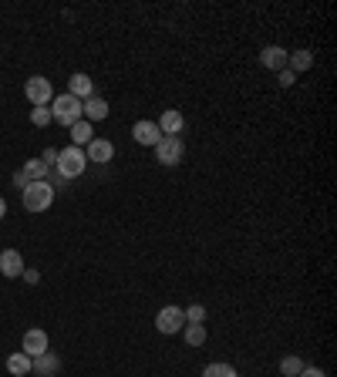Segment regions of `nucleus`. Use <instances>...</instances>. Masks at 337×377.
<instances>
[{
    "label": "nucleus",
    "instance_id": "1",
    "mask_svg": "<svg viewBox=\"0 0 337 377\" xmlns=\"http://www.w3.org/2000/svg\"><path fill=\"white\" fill-rule=\"evenodd\" d=\"M85 114H81V101H78L75 94H55V101H51V121L57 125H64V128H71L75 121H81Z\"/></svg>",
    "mask_w": 337,
    "mask_h": 377
},
{
    "label": "nucleus",
    "instance_id": "2",
    "mask_svg": "<svg viewBox=\"0 0 337 377\" xmlns=\"http://www.w3.org/2000/svg\"><path fill=\"white\" fill-rule=\"evenodd\" d=\"M57 175L64 179V182H71L78 175H85L88 169V158H85V149H75V145H68V149L57 151Z\"/></svg>",
    "mask_w": 337,
    "mask_h": 377
},
{
    "label": "nucleus",
    "instance_id": "3",
    "mask_svg": "<svg viewBox=\"0 0 337 377\" xmlns=\"http://www.w3.org/2000/svg\"><path fill=\"white\" fill-rule=\"evenodd\" d=\"M51 206H55V188H51L48 179L24 186V209H27V212H48Z\"/></svg>",
    "mask_w": 337,
    "mask_h": 377
},
{
    "label": "nucleus",
    "instance_id": "4",
    "mask_svg": "<svg viewBox=\"0 0 337 377\" xmlns=\"http://www.w3.org/2000/svg\"><path fill=\"white\" fill-rule=\"evenodd\" d=\"M24 98L34 108H48L55 101V88H51V81L44 75H34V77H27V84H24Z\"/></svg>",
    "mask_w": 337,
    "mask_h": 377
},
{
    "label": "nucleus",
    "instance_id": "5",
    "mask_svg": "<svg viewBox=\"0 0 337 377\" xmlns=\"http://www.w3.org/2000/svg\"><path fill=\"white\" fill-rule=\"evenodd\" d=\"M182 155H186V142H182V135H162V142L155 145V158H159V165H179Z\"/></svg>",
    "mask_w": 337,
    "mask_h": 377
},
{
    "label": "nucleus",
    "instance_id": "6",
    "mask_svg": "<svg viewBox=\"0 0 337 377\" xmlns=\"http://www.w3.org/2000/svg\"><path fill=\"white\" fill-rule=\"evenodd\" d=\"M182 327H186V313H182V306H162L159 313H155V330L159 334H166V337H172V334H182Z\"/></svg>",
    "mask_w": 337,
    "mask_h": 377
},
{
    "label": "nucleus",
    "instance_id": "7",
    "mask_svg": "<svg viewBox=\"0 0 337 377\" xmlns=\"http://www.w3.org/2000/svg\"><path fill=\"white\" fill-rule=\"evenodd\" d=\"M20 350H24V354H27L31 360L41 357L44 350H51V340H48V330H41V327H31V330L24 334V343H20Z\"/></svg>",
    "mask_w": 337,
    "mask_h": 377
},
{
    "label": "nucleus",
    "instance_id": "8",
    "mask_svg": "<svg viewBox=\"0 0 337 377\" xmlns=\"http://www.w3.org/2000/svg\"><path fill=\"white\" fill-rule=\"evenodd\" d=\"M85 158L94 162V165H108V162L115 158V145L108 142V138H92V142L85 145Z\"/></svg>",
    "mask_w": 337,
    "mask_h": 377
},
{
    "label": "nucleus",
    "instance_id": "9",
    "mask_svg": "<svg viewBox=\"0 0 337 377\" xmlns=\"http://www.w3.org/2000/svg\"><path fill=\"white\" fill-rule=\"evenodd\" d=\"M131 138H135L138 145H149V149H155V145L162 142V132H159V125H155V121L142 118V121H135V125H131Z\"/></svg>",
    "mask_w": 337,
    "mask_h": 377
},
{
    "label": "nucleus",
    "instance_id": "10",
    "mask_svg": "<svg viewBox=\"0 0 337 377\" xmlns=\"http://www.w3.org/2000/svg\"><path fill=\"white\" fill-rule=\"evenodd\" d=\"M287 54H290V51L280 47V44H266V47L260 51V64L266 68V71H277V75H280L283 68H287Z\"/></svg>",
    "mask_w": 337,
    "mask_h": 377
},
{
    "label": "nucleus",
    "instance_id": "11",
    "mask_svg": "<svg viewBox=\"0 0 337 377\" xmlns=\"http://www.w3.org/2000/svg\"><path fill=\"white\" fill-rule=\"evenodd\" d=\"M31 374H38V377H57V374H61V357H57L55 350H44L41 357H34V364H31Z\"/></svg>",
    "mask_w": 337,
    "mask_h": 377
},
{
    "label": "nucleus",
    "instance_id": "12",
    "mask_svg": "<svg viewBox=\"0 0 337 377\" xmlns=\"http://www.w3.org/2000/svg\"><path fill=\"white\" fill-rule=\"evenodd\" d=\"M0 273H3L7 280H17L20 273H24V256H20V249H3V253H0Z\"/></svg>",
    "mask_w": 337,
    "mask_h": 377
},
{
    "label": "nucleus",
    "instance_id": "13",
    "mask_svg": "<svg viewBox=\"0 0 337 377\" xmlns=\"http://www.w3.org/2000/svg\"><path fill=\"white\" fill-rule=\"evenodd\" d=\"M108 101L105 98H98V94H92V98H85L81 101V114H85V121H105L108 118Z\"/></svg>",
    "mask_w": 337,
    "mask_h": 377
},
{
    "label": "nucleus",
    "instance_id": "14",
    "mask_svg": "<svg viewBox=\"0 0 337 377\" xmlns=\"http://www.w3.org/2000/svg\"><path fill=\"white\" fill-rule=\"evenodd\" d=\"M159 132L162 135H182V128H186V118H182V112H175V108H168V112L159 114Z\"/></svg>",
    "mask_w": 337,
    "mask_h": 377
},
{
    "label": "nucleus",
    "instance_id": "15",
    "mask_svg": "<svg viewBox=\"0 0 337 377\" xmlns=\"http://www.w3.org/2000/svg\"><path fill=\"white\" fill-rule=\"evenodd\" d=\"M68 94H75L78 101H85V98L94 94V81L85 75V71H75V75L68 77Z\"/></svg>",
    "mask_w": 337,
    "mask_h": 377
},
{
    "label": "nucleus",
    "instance_id": "16",
    "mask_svg": "<svg viewBox=\"0 0 337 377\" xmlns=\"http://www.w3.org/2000/svg\"><path fill=\"white\" fill-rule=\"evenodd\" d=\"M310 68H314V54H310L307 47H300V51H294V54H287V71L300 75V71H310Z\"/></svg>",
    "mask_w": 337,
    "mask_h": 377
},
{
    "label": "nucleus",
    "instance_id": "17",
    "mask_svg": "<svg viewBox=\"0 0 337 377\" xmlns=\"http://www.w3.org/2000/svg\"><path fill=\"white\" fill-rule=\"evenodd\" d=\"M68 132H71V145H75V149H85V145H88V142L94 138L92 121H85V118H81V121H75Z\"/></svg>",
    "mask_w": 337,
    "mask_h": 377
},
{
    "label": "nucleus",
    "instance_id": "18",
    "mask_svg": "<svg viewBox=\"0 0 337 377\" xmlns=\"http://www.w3.org/2000/svg\"><path fill=\"white\" fill-rule=\"evenodd\" d=\"M31 364H34V360L27 357L24 350H14V354L7 357V371L14 377H24V374H31Z\"/></svg>",
    "mask_w": 337,
    "mask_h": 377
},
{
    "label": "nucleus",
    "instance_id": "19",
    "mask_svg": "<svg viewBox=\"0 0 337 377\" xmlns=\"http://www.w3.org/2000/svg\"><path fill=\"white\" fill-rule=\"evenodd\" d=\"M20 175H24L27 182H44V179H48V165H44L41 158H27L24 169H20Z\"/></svg>",
    "mask_w": 337,
    "mask_h": 377
},
{
    "label": "nucleus",
    "instance_id": "20",
    "mask_svg": "<svg viewBox=\"0 0 337 377\" xmlns=\"http://www.w3.org/2000/svg\"><path fill=\"white\" fill-rule=\"evenodd\" d=\"M182 337L189 347H203L206 343V323H186L182 327Z\"/></svg>",
    "mask_w": 337,
    "mask_h": 377
},
{
    "label": "nucleus",
    "instance_id": "21",
    "mask_svg": "<svg viewBox=\"0 0 337 377\" xmlns=\"http://www.w3.org/2000/svg\"><path fill=\"white\" fill-rule=\"evenodd\" d=\"M203 377H240V374H236V367H233V364H223V360H216V364H206Z\"/></svg>",
    "mask_w": 337,
    "mask_h": 377
},
{
    "label": "nucleus",
    "instance_id": "22",
    "mask_svg": "<svg viewBox=\"0 0 337 377\" xmlns=\"http://www.w3.org/2000/svg\"><path fill=\"white\" fill-rule=\"evenodd\" d=\"M303 367H307V364H303L300 357H283V360H280V374H283V377H297Z\"/></svg>",
    "mask_w": 337,
    "mask_h": 377
},
{
    "label": "nucleus",
    "instance_id": "23",
    "mask_svg": "<svg viewBox=\"0 0 337 377\" xmlns=\"http://www.w3.org/2000/svg\"><path fill=\"white\" fill-rule=\"evenodd\" d=\"M182 313H186V323H206V306L203 303H192Z\"/></svg>",
    "mask_w": 337,
    "mask_h": 377
},
{
    "label": "nucleus",
    "instance_id": "24",
    "mask_svg": "<svg viewBox=\"0 0 337 377\" xmlns=\"http://www.w3.org/2000/svg\"><path fill=\"white\" fill-rule=\"evenodd\" d=\"M31 125L34 128H48L51 125V108H34L31 112Z\"/></svg>",
    "mask_w": 337,
    "mask_h": 377
},
{
    "label": "nucleus",
    "instance_id": "25",
    "mask_svg": "<svg viewBox=\"0 0 337 377\" xmlns=\"http://www.w3.org/2000/svg\"><path fill=\"white\" fill-rule=\"evenodd\" d=\"M277 77H280V88H294V81H297V75H294V71H287V68H283Z\"/></svg>",
    "mask_w": 337,
    "mask_h": 377
},
{
    "label": "nucleus",
    "instance_id": "26",
    "mask_svg": "<svg viewBox=\"0 0 337 377\" xmlns=\"http://www.w3.org/2000/svg\"><path fill=\"white\" fill-rule=\"evenodd\" d=\"M41 162L51 169V165H57V149H44V155H41Z\"/></svg>",
    "mask_w": 337,
    "mask_h": 377
},
{
    "label": "nucleus",
    "instance_id": "27",
    "mask_svg": "<svg viewBox=\"0 0 337 377\" xmlns=\"http://www.w3.org/2000/svg\"><path fill=\"white\" fill-rule=\"evenodd\" d=\"M20 276H24V283H31V286L41 283V273H38V269H27V266H24V273H20Z\"/></svg>",
    "mask_w": 337,
    "mask_h": 377
},
{
    "label": "nucleus",
    "instance_id": "28",
    "mask_svg": "<svg viewBox=\"0 0 337 377\" xmlns=\"http://www.w3.org/2000/svg\"><path fill=\"white\" fill-rule=\"evenodd\" d=\"M297 377H327V374H324L320 367H303V371H300Z\"/></svg>",
    "mask_w": 337,
    "mask_h": 377
},
{
    "label": "nucleus",
    "instance_id": "29",
    "mask_svg": "<svg viewBox=\"0 0 337 377\" xmlns=\"http://www.w3.org/2000/svg\"><path fill=\"white\" fill-rule=\"evenodd\" d=\"M14 186H17V188H24V186H27V179H24V175H20V169L14 172Z\"/></svg>",
    "mask_w": 337,
    "mask_h": 377
},
{
    "label": "nucleus",
    "instance_id": "30",
    "mask_svg": "<svg viewBox=\"0 0 337 377\" xmlns=\"http://www.w3.org/2000/svg\"><path fill=\"white\" fill-rule=\"evenodd\" d=\"M7 216V202H3V195H0V219Z\"/></svg>",
    "mask_w": 337,
    "mask_h": 377
}]
</instances>
